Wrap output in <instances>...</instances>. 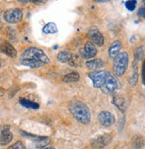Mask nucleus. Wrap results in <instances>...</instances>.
Listing matches in <instances>:
<instances>
[{"label": "nucleus", "mask_w": 145, "mask_h": 149, "mask_svg": "<svg viewBox=\"0 0 145 149\" xmlns=\"http://www.w3.org/2000/svg\"><path fill=\"white\" fill-rule=\"evenodd\" d=\"M30 2L34 3V4H37V5H41V4L46 3V1H35V0H33V1H30Z\"/></svg>", "instance_id": "nucleus-26"}, {"label": "nucleus", "mask_w": 145, "mask_h": 149, "mask_svg": "<svg viewBox=\"0 0 145 149\" xmlns=\"http://www.w3.org/2000/svg\"><path fill=\"white\" fill-rule=\"evenodd\" d=\"M21 63L31 69L39 68L50 63L49 57L45 52L37 47H29L21 56Z\"/></svg>", "instance_id": "nucleus-1"}, {"label": "nucleus", "mask_w": 145, "mask_h": 149, "mask_svg": "<svg viewBox=\"0 0 145 149\" xmlns=\"http://www.w3.org/2000/svg\"><path fill=\"white\" fill-rule=\"evenodd\" d=\"M57 59L61 63H68L72 59V54L68 51H61L58 53Z\"/></svg>", "instance_id": "nucleus-18"}, {"label": "nucleus", "mask_w": 145, "mask_h": 149, "mask_svg": "<svg viewBox=\"0 0 145 149\" xmlns=\"http://www.w3.org/2000/svg\"><path fill=\"white\" fill-rule=\"evenodd\" d=\"M30 149H37V147H36V146H33V147H30Z\"/></svg>", "instance_id": "nucleus-30"}, {"label": "nucleus", "mask_w": 145, "mask_h": 149, "mask_svg": "<svg viewBox=\"0 0 145 149\" xmlns=\"http://www.w3.org/2000/svg\"><path fill=\"white\" fill-rule=\"evenodd\" d=\"M142 83L145 85V59L142 63Z\"/></svg>", "instance_id": "nucleus-24"}, {"label": "nucleus", "mask_w": 145, "mask_h": 149, "mask_svg": "<svg viewBox=\"0 0 145 149\" xmlns=\"http://www.w3.org/2000/svg\"><path fill=\"white\" fill-rule=\"evenodd\" d=\"M4 93H5V90H4L3 88H0V97H1V96H3V95H4Z\"/></svg>", "instance_id": "nucleus-27"}, {"label": "nucleus", "mask_w": 145, "mask_h": 149, "mask_svg": "<svg viewBox=\"0 0 145 149\" xmlns=\"http://www.w3.org/2000/svg\"><path fill=\"white\" fill-rule=\"evenodd\" d=\"M136 1L135 0H130V1H126V4H125V6H126V7L129 10V11H134L135 9V7H136Z\"/></svg>", "instance_id": "nucleus-21"}, {"label": "nucleus", "mask_w": 145, "mask_h": 149, "mask_svg": "<svg viewBox=\"0 0 145 149\" xmlns=\"http://www.w3.org/2000/svg\"><path fill=\"white\" fill-rule=\"evenodd\" d=\"M0 66H1V59H0Z\"/></svg>", "instance_id": "nucleus-31"}, {"label": "nucleus", "mask_w": 145, "mask_h": 149, "mask_svg": "<svg viewBox=\"0 0 145 149\" xmlns=\"http://www.w3.org/2000/svg\"><path fill=\"white\" fill-rule=\"evenodd\" d=\"M79 54L84 59H91L97 55V49L94 44L87 42L83 48L79 50Z\"/></svg>", "instance_id": "nucleus-8"}, {"label": "nucleus", "mask_w": 145, "mask_h": 149, "mask_svg": "<svg viewBox=\"0 0 145 149\" xmlns=\"http://www.w3.org/2000/svg\"><path fill=\"white\" fill-rule=\"evenodd\" d=\"M111 141V136L109 134L100 135L97 138L94 139L92 141V146L95 148H102L108 146Z\"/></svg>", "instance_id": "nucleus-10"}, {"label": "nucleus", "mask_w": 145, "mask_h": 149, "mask_svg": "<svg viewBox=\"0 0 145 149\" xmlns=\"http://www.w3.org/2000/svg\"><path fill=\"white\" fill-rule=\"evenodd\" d=\"M142 55V47H138L135 52V60L138 62V60H140Z\"/></svg>", "instance_id": "nucleus-23"}, {"label": "nucleus", "mask_w": 145, "mask_h": 149, "mask_svg": "<svg viewBox=\"0 0 145 149\" xmlns=\"http://www.w3.org/2000/svg\"><path fill=\"white\" fill-rule=\"evenodd\" d=\"M108 71H97L89 73V78L93 81V85L95 88H100L103 83V81L108 74Z\"/></svg>", "instance_id": "nucleus-6"}, {"label": "nucleus", "mask_w": 145, "mask_h": 149, "mask_svg": "<svg viewBox=\"0 0 145 149\" xmlns=\"http://www.w3.org/2000/svg\"><path fill=\"white\" fill-rule=\"evenodd\" d=\"M118 87H119V83H118L117 79L109 72L100 88L105 94H111L116 91Z\"/></svg>", "instance_id": "nucleus-4"}, {"label": "nucleus", "mask_w": 145, "mask_h": 149, "mask_svg": "<svg viewBox=\"0 0 145 149\" xmlns=\"http://www.w3.org/2000/svg\"><path fill=\"white\" fill-rule=\"evenodd\" d=\"M112 102L120 111L125 112L126 110V101L122 95L114 94L112 97Z\"/></svg>", "instance_id": "nucleus-12"}, {"label": "nucleus", "mask_w": 145, "mask_h": 149, "mask_svg": "<svg viewBox=\"0 0 145 149\" xmlns=\"http://www.w3.org/2000/svg\"><path fill=\"white\" fill-rule=\"evenodd\" d=\"M129 56L126 52H122L118 54V56L114 59L113 72L117 76H122L126 71L128 65Z\"/></svg>", "instance_id": "nucleus-3"}, {"label": "nucleus", "mask_w": 145, "mask_h": 149, "mask_svg": "<svg viewBox=\"0 0 145 149\" xmlns=\"http://www.w3.org/2000/svg\"><path fill=\"white\" fill-rule=\"evenodd\" d=\"M23 13L22 11L19 8L8 9L4 13V19L6 22L9 23H17L22 20Z\"/></svg>", "instance_id": "nucleus-5"}, {"label": "nucleus", "mask_w": 145, "mask_h": 149, "mask_svg": "<svg viewBox=\"0 0 145 149\" xmlns=\"http://www.w3.org/2000/svg\"><path fill=\"white\" fill-rule=\"evenodd\" d=\"M138 15H141V16H142V17L145 19V8H141V9L139 10Z\"/></svg>", "instance_id": "nucleus-25"}, {"label": "nucleus", "mask_w": 145, "mask_h": 149, "mask_svg": "<svg viewBox=\"0 0 145 149\" xmlns=\"http://www.w3.org/2000/svg\"><path fill=\"white\" fill-rule=\"evenodd\" d=\"M43 149H55V147H52V146H47V147H45Z\"/></svg>", "instance_id": "nucleus-28"}, {"label": "nucleus", "mask_w": 145, "mask_h": 149, "mask_svg": "<svg viewBox=\"0 0 145 149\" xmlns=\"http://www.w3.org/2000/svg\"><path fill=\"white\" fill-rule=\"evenodd\" d=\"M122 47V43L118 40H116L113 43H111L110 48H109V56L111 59H115L118 54H119V51Z\"/></svg>", "instance_id": "nucleus-14"}, {"label": "nucleus", "mask_w": 145, "mask_h": 149, "mask_svg": "<svg viewBox=\"0 0 145 149\" xmlns=\"http://www.w3.org/2000/svg\"><path fill=\"white\" fill-rule=\"evenodd\" d=\"M57 31H58V29L55 22H48L43 28V32L46 34H55Z\"/></svg>", "instance_id": "nucleus-20"}, {"label": "nucleus", "mask_w": 145, "mask_h": 149, "mask_svg": "<svg viewBox=\"0 0 145 149\" xmlns=\"http://www.w3.org/2000/svg\"><path fill=\"white\" fill-rule=\"evenodd\" d=\"M79 79V74L77 72H71L70 73H67L63 77V81L66 83H71V82H77Z\"/></svg>", "instance_id": "nucleus-17"}, {"label": "nucleus", "mask_w": 145, "mask_h": 149, "mask_svg": "<svg viewBox=\"0 0 145 149\" xmlns=\"http://www.w3.org/2000/svg\"><path fill=\"white\" fill-rule=\"evenodd\" d=\"M8 149H25V146L22 142L21 141H17L16 143L12 144V146H10L8 147Z\"/></svg>", "instance_id": "nucleus-22"}, {"label": "nucleus", "mask_w": 145, "mask_h": 149, "mask_svg": "<svg viewBox=\"0 0 145 149\" xmlns=\"http://www.w3.org/2000/svg\"><path fill=\"white\" fill-rule=\"evenodd\" d=\"M69 110L74 119L82 124H88L91 121V113L87 105L78 100L71 101L69 104Z\"/></svg>", "instance_id": "nucleus-2"}, {"label": "nucleus", "mask_w": 145, "mask_h": 149, "mask_svg": "<svg viewBox=\"0 0 145 149\" xmlns=\"http://www.w3.org/2000/svg\"><path fill=\"white\" fill-rule=\"evenodd\" d=\"M88 38L91 40L92 44H95L96 46L102 47L104 43V37L100 32V31L95 28V27H92L88 31Z\"/></svg>", "instance_id": "nucleus-7"}, {"label": "nucleus", "mask_w": 145, "mask_h": 149, "mask_svg": "<svg viewBox=\"0 0 145 149\" xmlns=\"http://www.w3.org/2000/svg\"><path fill=\"white\" fill-rule=\"evenodd\" d=\"M0 52H2L5 55L14 58L17 56V51L16 49L12 47L10 43L8 42H3L1 45H0Z\"/></svg>", "instance_id": "nucleus-11"}, {"label": "nucleus", "mask_w": 145, "mask_h": 149, "mask_svg": "<svg viewBox=\"0 0 145 149\" xmlns=\"http://www.w3.org/2000/svg\"><path fill=\"white\" fill-rule=\"evenodd\" d=\"M1 13H2V10H1V7H0V19H1Z\"/></svg>", "instance_id": "nucleus-29"}, {"label": "nucleus", "mask_w": 145, "mask_h": 149, "mask_svg": "<svg viewBox=\"0 0 145 149\" xmlns=\"http://www.w3.org/2000/svg\"><path fill=\"white\" fill-rule=\"evenodd\" d=\"M86 66L87 68L92 70V71H95L97 72V70L101 69L102 67H103L104 65V63L102 60L101 59H95V60H90V61H87L86 62Z\"/></svg>", "instance_id": "nucleus-15"}, {"label": "nucleus", "mask_w": 145, "mask_h": 149, "mask_svg": "<svg viewBox=\"0 0 145 149\" xmlns=\"http://www.w3.org/2000/svg\"><path fill=\"white\" fill-rule=\"evenodd\" d=\"M20 104L22 106L26 107V108H29V109L36 110V109H38V108H39V104L37 103L30 101V100H28V99H25V98L20 99Z\"/></svg>", "instance_id": "nucleus-19"}, {"label": "nucleus", "mask_w": 145, "mask_h": 149, "mask_svg": "<svg viewBox=\"0 0 145 149\" xmlns=\"http://www.w3.org/2000/svg\"><path fill=\"white\" fill-rule=\"evenodd\" d=\"M12 139V134L8 127H5L0 132V145L6 146L9 144Z\"/></svg>", "instance_id": "nucleus-13"}, {"label": "nucleus", "mask_w": 145, "mask_h": 149, "mask_svg": "<svg viewBox=\"0 0 145 149\" xmlns=\"http://www.w3.org/2000/svg\"><path fill=\"white\" fill-rule=\"evenodd\" d=\"M98 120L103 127H110L115 123L114 115L108 111L101 112L98 115Z\"/></svg>", "instance_id": "nucleus-9"}, {"label": "nucleus", "mask_w": 145, "mask_h": 149, "mask_svg": "<svg viewBox=\"0 0 145 149\" xmlns=\"http://www.w3.org/2000/svg\"><path fill=\"white\" fill-rule=\"evenodd\" d=\"M138 80V67H137V61H134L133 69H132V75L129 79V83L131 86H135Z\"/></svg>", "instance_id": "nucleus-16"}]
</instances>
